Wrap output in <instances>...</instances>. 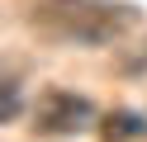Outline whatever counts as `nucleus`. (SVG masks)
<instances>
[{"label": "nucleus", "mask_w": 147, "mask_h": 142, "mask_svg": "<svg viewBox=\"0 0 147 142\" xmlns=\"http://www.w3.org/2000/svg\"><path fill=\"white\" fill-rule=\"evenodd\" d=\"M29 24L52 43L105 47L128 38L142 24V14L138 5H123V0H38L29 5Z\"/></svg>", "instance_id": "nucleus-1"}, {"label": "nucleus", "mask_w": 147, "mask_h": 142, "mask_svg": "<svg viewBox=\"0 0 147 142\" xmlns=\"http://www.w3.org/2000/svg\"><path fill=\"white\" fill-rule=\"evenodd\" d=\"M29 118H33V133H38V137H71V133H81V128L95 123V104H90L86 95H76V90L48 85V90L33 100Z\"/></svg>", "instance_id": "nucleus-2"}, {"label": "nucleus", "mask_w": 147, "mask_h": 142, "mask_svg": "<svg viewBox=\"0 0 147 142\" xmlns=\"http://www.w3.org/2000/svg\"><path fill=\"white\" fill-rule=\"evenodd\" d=\"M100 137L105 142H133V137H147V123L133 109H109L100 118Z\"/></svg>", "instance_id": "nucleus-3"}, {"label": "nucleus", "mask_w": 147, "mask_h": 142, "mask_svg": "<svg viewBox=\"0 0 147 142\" xmlns=\"http://www.w3.org/2000/svg\"><path fill=\"white\" fill-rule=\"evenodd\" d=\"M119 71H128V76L147 71V52H142V57H119Z\"/></svg>", "instance_id": "nucleus-4"}]
</instances>
